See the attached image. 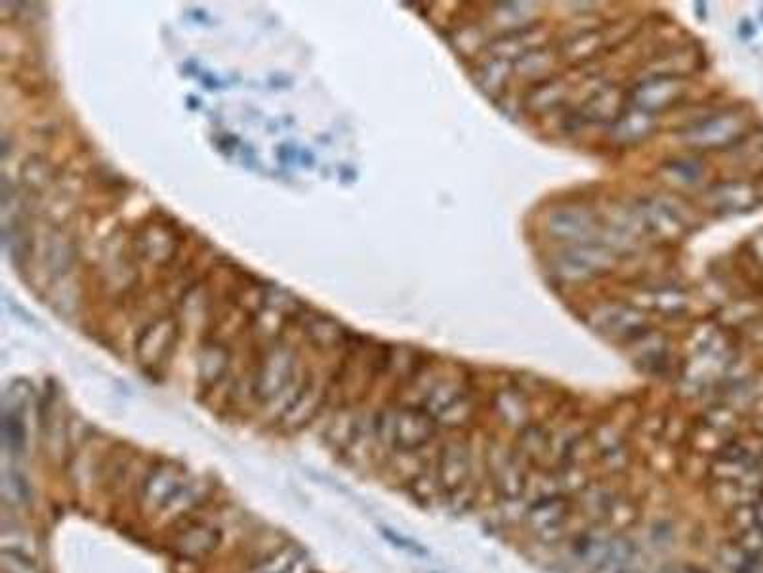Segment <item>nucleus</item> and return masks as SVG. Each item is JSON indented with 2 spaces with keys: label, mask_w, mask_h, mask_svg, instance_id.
Returning a JSON list of instances; mask_svg holds the SVG:
<instances>
[{
  "label": "nucleus",
  "mask_w": 763,
  "mask_h": 573,
  "mask_svg": "<svg viewBox=\"0 0 763 573\" xmlns=\"http://www.w3.org/2000/svg\"><path fill=\"white\" fill-rule=\"evenodd\" d=\"M434 467L445 497L456 489L464 488L472 480L483 478L481 468L475 467L474 447L466 438H453L439 447L435 453Z\"/></svg>",
  "instance_id": "3"
},
{
  "label": "nucleus",
  "mask_w": 763,
  "mask_h": 573,
  "mask_svg": "<svg viewBox=\"0 0 763 573\" xmlns=\"http://www.w3.org/2000/svg\"><path fill=\"white\" fill-rule=\"evenodd\" d=\"M641 507L640 501L626 489H622L615 501V505L609 510L605 526L611 528L615 533H630V530L636 528L640 522Z\"/></svg>",
  "instance_id": "13"
},
{
  "label": "nucleus",
  "mask_w": 763,
  "mask_h": 573,
  "mask_svg": "<svg viewBox=\"0 0 763 573\" xmlns=\"http://www.w3.org/2000/svg\"><path fill=\"white\" fill-rule=\"evenodd\" d=\"M247 573H313L306 564L304 551L294 545L279 547L258 560Z\"/></svg>",
  "instance_id": "11"
},
{
  "label": "nucleus",
  "mask_w": 763,
  "mask_h": 573,
  "mask_svg": "<svg viewBox=\"0 0 763 573\" xmlns=\"http://www.w3.org/2000/svg\"><path fill=\"white\" fill-rule=\"evenodd\" d=\"M437 426L460 428L472 417V402L466 390L454 382H437L430 388L422 405Z\"/></svg>",
  "instance_id": "5"
},
{
  "label": "nucleus",
  "mask_w": 763,
  "mask_h": 573,
  "mask_svg": "<svg viewBox=\"0 0 763 573\" xmlns=\"http://www.w3.org/2000/svg\"><path fill=\"white\" fill-rule=\"evenodd\" d=\"M186 470L172 463L151 467L138 491V505L144 512H161L166 503L186 484Z\"/></svg>",
  "instance_id": "6"
},
{
  "label": "nucleus",
  "mask_w": 763,
  "mask_h": 573,
  "mask_svg": "<svg viewBox=\"0 0 763 573\" xmlns=\"http://www.w3.org/2000/svg\"><path fill=\"white\" fill-rule=\"evenodd\" d=\"M203 495H205L203 482L187 480L182 489L166 503L165 509L161 510V516L166 520H180L186 516L187 512H191L199 505Z\"/></svg>",
  "instance_id": "14"
},
{
  "label": "nucleus",
  "mask_w": 763,
  "mask_h": 573,
  "mask_svg": "<svg viewBox=\"0 0 763 573\" xmlns=\"http://www.w3.org/2000/svg\"><path fill=\"white\" fill-rule=\"evenodd\" d=\"M25 421L20 409H6L4 411V444L12 453H21L25 447Z\"/></svg>",
  "instance_id": "15"
},
{
  "label": "nucleus",
  "mask_w": 763,
  "mask_h": 573,
  "mask_svg": "<svg viewBox=\"0 0 763 573\" xmlns=\"http://www.w3.org/2000/svg\"><path fill=\"white\" fill-rule=\"evenodd\" d=\"M178 335L180 329L176 319L159 318L149 323L136 340V356L140 363L149 369L163 365L176 348Z\"/></svg>",
  "instance_id": "7"
},
{
  "label": "nucleus",
  "mask_w": 763,
  "mask_h": 573,
  "mask_svg": "<svg viewBox=\"0 0 763 573\" xmlns=\"http://www.w3.org/2000/svg\"><path fill=\"white\" fill-rule=\"evenodd\" d=\"M372 432L392 453H422L434 442L437 423L422 405H401L378 415Z\"/></svg>",
  "instance_id": "1"
},
{
  "label": "nucleus",
  "mask_w": 763,
  "mask_h": 573,
  "mask_svg": "<svg viewBox=\"0 0 763 573\" xmlns=\"http://www.w3.org/2000/svg\"><path fill=\"white\" fill-rule=\"evenodd\" d=\"M227 369H229V350L220 342L207 344L201 350L199 358V384L210 390L218 386V382L224 381Z\"/></svg>",
  "instance_id": "12"
},
{
  "label": "nucleus",
  "mask_w": 763,
  "mask_h": 573,
  "mask_svg": "<svg viewBox=\"0 0 763 573\" xmlns=\"http://www.w3.org/2000/svg\"><path fill=\"white\" fill-rule=\"evenodd\" d=\"M754 512H756V522H758V526L763 530V495H760V497L756 499V503H754Z\"/></svg>",
  "instance_id": "18"
},
{
  "label": "nucleus",
  "mask_w": 763,
  "mask_h": 573,
  "mask_svg": "<svg viewBox=\"0 0 763 573\" xmlns=\"http://www.w3.org/2000/svg\"><path fill=\"white\" fill-rule=\"evenodd\" d=\"M325 400L323 388H319L313 381H306L289 400V404L283 407L279 425L287 432H296L317 417L321 405Z\"/></svg>",
  "instance_id": "9"
},
{
  "label": "nucleus",
  "mask_w": 763,
  "mask_h": 573,
  "mask_svg": "<svg viewBox=\"0 0 763 573\" xmlns=\"http://www.w3.org/2000/svg\"><path fill=\"white\" fill-rule=\"evenodd\" d=\"M294 367H296V360L289 348L273 346L260 361L254 386H252L254 398L260 404H269L277 400L289 388Z\"/></svg>",
  "instance_id": "4"
},
{
  "label": "nucleus",
  "mask_w": 763,
  "mask_h": 573,
  "mask_svg": "<svg viewBox=\"0 0 763 573\" xmlns=\"http://www.w3.org/2000/svg\"><path fill=\"white\" fill-rule=\"evenodd\" d=\"M308 331H310V339L319 346H334V344H340L342 339L340 327L329 318L313 319Z\"/></svg>",
  "instance_id": "16"
},
{
  "label": "nucleus",
  "mask_w": 763,
  "mask_h": 573,
  "mask_svg": "<svg viewBox=\"0 0 763 573\" xmlns=\"http://www.w3.org/2000/svg\"><path fill=\"white\" fill-rule=\"evenodd\" d=\"M382 533H384L390 541H393V545H397V547H401V549H405V551L413 552V554H418V556H426V554H428L426 549H422L420 545H416L414 541L407 539V537H403V535H397L395 531L382 530Z\"/></svg>",
  "instance_id": "17"
},
{
  "label": "nucleus",
  "mask_w": 763,
  "mask_h": 573,
  "mask_svg": "<svg viewBox=\"0 0 763 573\" xmlns=\"http://www.w3.org/2000/svg\"><path fill=\"white\" fill-rule=\"evenodd\" d=\"M577 516L571 497L540 495L525 503L521 526L542 547H557L573 533L571 522Z\"/></svg>",
  "instance_id": "2"
},
{
  "label": "nucleus",
  "mask_w": 763,
  "mask_h": 573,
  "mask_svg": "<svg viewBox=\"0 0 763 573\" xmlns=\"http://www.w3.org/2000/svg\"><path fill=\"white\" fill-rule=\"evenodd\" d=\"M222 533L208 524H193L180 531L174 541V551L187 560L205 558L218 547Z\"/></svg>",
  "instance_id": "10"
},
{
  "label": "nucleus",
  "mask_w": 763,
  "mask_h": 573,
  "mask_svg": "<svg viewBox=\"0 0 763 573\" xmlns=\"http://www.w3.org/2000/svg\"><path fill=\"white\" fill-rule=\"evenodd\" d=\"M619 480L598 474L586 488L573 499L575 512L584 524H605L607 514L619 497Z\"/></svg>",
  "instance_id": "8"
}]
</instances>
